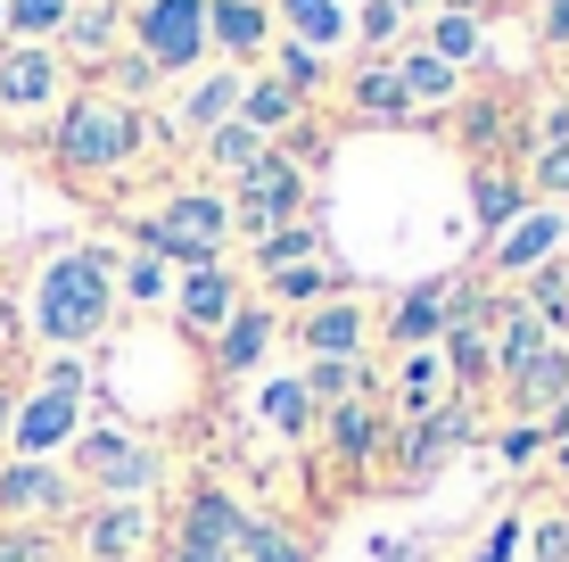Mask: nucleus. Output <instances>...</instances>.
I'll return each mask as SVG.
<instances>
[{
	"label": "nucleus",
	"mask_w": 569,
	"mask_h": 562,
	"mask_svg": "<svg viewBox=\"0 0 569 562\" xmlns=\"http://www.w3.org/2000/svg\"><path fill=\"white\" fill-rule=\"evenodd\" d=\"M50 149H58L67 174H116L132 149H141V116H132L124 100H108V91H83V100L58 116Z\"/></svg>",
	"instance_id": "f257e3e1"
},
{
	"label": "nucleus",
	"mask_w": 569,
	"mask_h": 562,
	"mask_svg": "<svg viewBox=\"0 0 569 562\" xmlns=\"http://www.w3.org/2000/svg\"><path fill=\"white\" fill-rule=\"evenodd\" d=\"M141 240H149V257H166V265H214V248L231 240V199H214V190H173L166 207L141 224Z\"/></svg>",
	"instance_id": "f03ea898"
},
{
	"label": "nucleus",
	"mask_w": 569,
	"mask_h": 562,
	"mask_svg": "<svg viewBox=\"0 0 569 562\" xmlns=\"http://www.w3.org/2000/svg\"><path fill=\"white\" fill-rule=\"evenodd\" d=\"M33 323L42 339H91L108 323V265L100 257H58L33 289Z\"/></svg>",
	"instance_id": "7ed1b4c3"
},
{
	"label": "nucleus",
	"mask_w": 569,
	"mask_h": 562,
	"mask_svg": "<svg viewBox=\"0 0 569 562\" xmlns=\"http://www.w3.org/2000/svg\"><path fill=\"white\" fill-rule=\"evenodd\" d=\"M306 216V183L298 166L281 158V149H264L257 166L231 183V231H248V240H272V231H289Z\"/></svg>",
	"instance_id": "20e7f679"
},
{
	"label": "nucleus",
	"mask_w": 569,
	"mask_h": 562,
	"mask_svg": "<svg viewBox=\"0 0 569 562\" xmlns=\"http://www.w3.org/2000/svg\"><path fill=\"white\" fill-rule=\"evenodd\" d=\"M132 33L157 75H190L207 50V0H149V9H132Z\"/></svg>",
	"instance_id": "39448f33"
},
{
	"label": "nucleus",
	"mask_w": 569,
	"mask_h": 562,
	"mask_svg": "<svg viewBox=\"0 0 569 562\" xmlns=\"http://www.w3.org/2000/svg\"><path fill=\"white\" fill-rule=\"evenodd\" d=\"M74 463H83V480H91V489L124 496V505H132V496H141L149 480H157L149 447H141V438H124V431H91L83 447H74Z\"/></svg>",
	"instance_id": "423d86ee"
},
{
	"label": "nucleus",
	"mask_w": 569,
	"mask_h": 562,
	"mask_svg": "<svg viewBox=\"0 0 569 562\" xmlns=\"http://www.w3.org/2000/svg\"><path fill=\"white\" fill-rule=\"evenodd\" d=\"M74 405H83V373H74V364H58L50 390L17 414V447L42 455V447H58V438H74Z\"/></svg>",
	"instance_id": "0eeeda50"
},
{
	"label": "nucleus",
	"mask_w": 569,
	"mask_h": 562,
	"mask_svg": "<svg viewBox=\"0 0 569 562\" xmlns=\"http://www.w3.org/2000/svg\"><path fill=\"white\" fill-rule=\"evenodd\" d=\"M298 339H306V356H313V364H363V306H356V298H322V306H306Z\"/></svg>",
	"instance_id": "6e6552de"
},
{
	"label": "nucleus",
	"mask_w": 569,
	"mask_h": 562,
	"mask_svg": "<svg viewBox=\"0 0 569 562\" xmlns=\"http://www.w3.org/2000/svg\"><path fill=\"white\" fill-rule=\"evenodd\" d=\"M173 306H182L190 332H207V323H231V315H240V282H231L223 265H190L182 289H173Z\"/></svg>",
	"instance_id": "1a4fd4ad"
},
{
	"label": "nucleus",
	"mask_w": 569,
	"mask_h": 562,
	"mask_svg": "<svg viewBox=\"0 0 569 562\" xmlns=\"http://www.w3.org/2000/svg\"><path fill=\"white\" fill-rule=\"evenodd\" d=\"M50 91H58V58H50L42 42H26V50H9V58H0V108H9V116L42 108Z\"/></svg>",
	"instance_id": "9d476101"
},
{
	"label": "nucleus",
	"mask_w": 569,
	"mask_h": 562,
	"mask_svg": "<svg viewBox=\"0 0 569 562\" xmlns=\"http://www.w3.org/2000/svg\"><path fill=\"white\" fill-rule=\"evenodd\" d=\"M240 530H248V513L231 505L223 489H199L182 505V546H214V554H240Z\"/></svg>",
	"instance_id": "9b49d317"
},
{
	"label": "nucleus",
	"mask_w": 569,
	"mask_h": 562,
	"mask_svg": "<svg viewBox=\"0 0 569 562\" xmlns=\"http://www.w3.org/2000/svg\"><path fill=\"white\" fill-rule=\"evenodd\" d=\"M545 347H553V339H545V315H537L528 298H512V306H503V323H496V373L512 381L520 364L545 356Z\"/></svg>",
	"instance_id": "f8f14e48"
},
{
	"label": "nucleus",
	"mask_w": 569,
	"mask_h": 562,
	"mask_svg": "<svg viewBox=\"0 0 569 562\" xmlns=\"http://www.w3.org/2000/svg\"><path fill=\"white\" fill-rule=\"evenodd\" d=\"M264 33V0H207V42H223L231 58H257Z\"/></svg>",
	"instance_id": "ddd939ff"
},
{
	"label": "nucleus",
	"mask_w": 569,
	"mask_h": 562,
	"mask_svg": "<svg viewBox=\"0 0 569 562\" xmlns=\"http://www.w3.org/2000/svg\"><path fill=\"white\" fill-rule=\"evenodd\" d=\"M149 538V513L141 505H100L83 521V546H91V562H132V546Z\"/></svg>",
	"instance_id": "4468645a"
},
{
	"label": "nucleus",
	"mask_w": 569,
	"mask_h": 562,
	"mask_svg": "<svg viewBox=\"0 0 569 562\" xmlns=\"http://www.w3.org/2000/svg\"><path fill=\"white\" fill-rule=\"evenodd\" d=\"M553 248H561V216H520L496 240V265L503 274H537V265H553Z\"/></svg>",
	"instance_id": "2eb2a0df"
},
{
	"label": "nucleus",
	"mask_w": 569,
	"mask_h": 562,
	"mask_svg": "<svg viewBox=\"0 0 569 562\" xmlns=\"http://www.w3.org/2000/svg\"><path fill=\"white\" fill-rule=\"evenodd\" d=\"M58 505H67V472H50V463L0 472V513H58Z\"/></svg>",
	"instance_id": "dca6fc26"
},
{
	"label": "nucleus",
	"mask_w": 569,
	"mask_h": 562,
	"mask_svg": "<svg viewBox=\"0 0 569 562\" xmlns=\"http://www.w3.org/2000/svg\"><path fill=\"white\" fill-rule=\"evenodd\" d=\"M561 397H569V347H545L537 364L512 373V405H520V414H553Z\"/></svg>",
	"instance_id": "f3484780"
},
{
	"label": "nucleus",
	"mask_w": 569,
	"mask_h": 562,
	"mask_svg": "<svg viewBox=\"0 0 569 562\" xmlns=\"http://www.w3.org/2000/svg\"><path fill=\"white\" fill-rule=\"evenodd\" d=\"M264 347H272V306H240L223 323V339H214V373H248Z\"/></svg>",
	"instance_id": "a211bd4d"
},
{
	"label": "nucleus",
	"mask_w": 569,
	"mask_h": 562,
	"mask_svg": "<svg viewBox=\"0 0 569 562\" xmlns=\"http://www.w3.org/2000/svg\"><path fill=\"white\" fill-rule=\"evenodd\" d=\"M67 50L83 58V67H116V9H108V0H74Z\"/></svg>",
	"instance_id": "6ab92c4d"
},
{
	"label": "nucleus",
	"mask_w": 569,
	"mask_h": 562,
	"mask_svg": "<svg viewBox=\"0 0 569 562\" xmlns=\"http://www.w3.org/2000/svg\"><path fill=\"white\" fill-rule=\"evenodd\" d=\"M462 438H470V414H446V405H429V422L405 438V480H421L429 463H438L446 447H462Z\"/></svg>",
	"instance_id": "aec40b11"
},
{
	"label": "nucleus",
	"mask_w": 569,
	"mask_h": 562,
	"mask_svg": "<svg viewBox=\"0 0 569 562\" xmlns=\"http://www.w3.org/2000/svg\"><path fill=\"white\" fill-rule=\"evenodd\" d=\"M446 315H455V282H429V289H413V298H405V315L388 323V339L413 347V339H429V332H446Z\"/></svg>",
	"instance_id": "412c9836"
},
{
	"label": "nucleus",
	"mask_w": 569,
	"mask_h": 562,
	"mask_svg": "<svg viewBox=\"0 0 569 562\" xmlns=\"http://www.w3.org/2000/svg\"><path fill=\"white\" fill-rule=\"evenodd\" d=\"M264 149H272V141H264V132H257V125H248V116H231V125H214V132H207V158H214V166H223V174H231V183H240V174H248V166H257V158H264Z\"/></svg>",
	"instance_id": "4be33fe9"
},
{
	"label": "nucleus",
	"mask_w": 569,
	"mask_h": 562,
	"mask_svg": "<svg viewBox=\"0 0 569 562\" xmlns=\"http://www.w3.org/2000/svg\"><path fill=\"white\" fill-rule=\"evenodd\" d=\"M330 438H339V455H347V463H363L371 447H380V405H371V397L330 405Z\"/></svg>",
	"instance_id": "5701e85b"
},
{
	"label": "nucleus",
	"mask_w": 569,
	"mask_h": 562,
	"mask_svg": "<svg viewBox=\"0 0 569 562\" xmlns=\"http://www.w3.org/2000/svg\"><path fill=\"white\" fill-rule=\"evenodd\" d=\"M330 289H339V282L322 274V257H306V265H281V274H272V298L264 306H322Z\"/></svg>",
	"instance_id": "b1692460"
},
{
	"label": "nucleus",
	"mask_w": 569,
	"mask_h": 562,
	"mask_svg": "<svg viewBox=\"0 0 569 562\" xmlns=\"http://www.w3.org/2000/svg\"><path fill=\"white\" fill-rule=\"evenodd\" d=\"M240 91H248V75H214V83H199V91H190V125H199V132H214V125H231V108H240Z\"/></svg>",
	"instance_id": "393cba45"
},
{
	"label": "nucleus",
	"mask_w": 569,
	"mask_h": 562,
	"mask_svg": "<svg viewBox=\"0 0 569 562\" xmlns=\"http://www.w3.org/2000/svg\"><path fill=\"white\" fill-rule=\"evenodd\" d=\"M397 83H405V100H455V67H446L438 50H413L397 67Z\"/></svg>",
	"instance_id": "a878e982"
},
{
	"label": "nucleus",
	"mask_w": 569,
	"mask_h": 562,
	"mask_svg": "<svg viewBox=\"0 0 569 562\" xmlns=\"http://www.w3.org/2000/svg\"><path fill=\"white\" fill-rule=\"evenodd\" d=\"M429 50H438L446 67H470V58H479V17L438 9V26H429Z\"/></svg>",
	"instance_id": "bb28decb"
},
{
	"label": "nucleus",
	"mask_w": 569,
	"mask_h": 562,
	"mask_svg": "<svg viewBox=\"0 0 569 562\" xmlns=\"http://www.w3.org/2000/svg\"><path fill=\"white\" fill-rule=\"evenodd\" d=\"M512 216H520V183H503L496 166H479V224L503 240V231H512Z\"/></svg>",
	"instance_id": "cd10ccee"
},
{
	"label": "nucleus",
	"mask_w": 569,
	"mask_h": 562,
	"mask_svg": "<svg viewBox=\"0 0 569 562\" xmlns=\"http://www.w3.org/2000/svg\"><path fill=\"white\" fill-rule=\"evenodd\" d=\"M240 116L257 132H272V125H298V91H281V83H248L240 91Z\"/></svg>",
	"instance_id": "c85d7f7f"
},
{
	"label": "nucleus",
	"mask_w": 569,
	"mask_h": 562,
	"mask_svg": "<svg viewBox=\"0 0 569 562\" xmlns=\"http://www.w3.org/2000/svg\"><path fill=\"white\" fill-rule=\"evenodd\" d=\"M281 9H289V26L313 42V58H322V50L347 33V26H339V0H281Z\"/></svg>",
	"instance_id": "c756f323"
},
{
	"label": "nucleus",
	"mask_w": 569,
	"mask_h": 562,
	"mask_svg": "<svg viewBox=\"0 0 569 562\" xmlns=\"http://www.w3.org/2000/svg\"><path fill=\"white\" fill-rule=\"evenodd\" d=\"M356 108H363V116H413V100H405V83H397V67L356 75Z\"/></svg>",
	"instance_id": "7c9ffc66"
},
{
	"label": "nucleus",
	"mask_w": 569,
	"mask_h": 562,
	"mask_svg": "<svg viewBox=\"0 0 569 562\" xmlns=\"http://www.w3.org/2000/svg\"><path fill=\"white\" fill-rule=\"evenodd\" d=\"M9 17L17 33H26V42H42V33H67V17H74V0H9Z\"/></svg>",
	"instance_id": "2f4dec72"
},
{
	"label": "nucleus",
	"mask_w": 569,
	"mask_h": 562,
	"mask_svg": "<svg viewBox=\"0 0 569 562\" xmlns=\"http://www.w3.org/2000/svg\"><path fill=\"white\" fill-rule=\"evenodd\" d=\"M240 562H306V546L289 530H272V521H248L240 530Z\"/></svg>",
	"instance_id": "473e14b6"
},
{
	"label": "nucleus",
	"mask_w": 569,
	"mask_h": 562,
	"mask_svg": "<svg viewBox=\"0 0 569 562\" xmlns=\"http://www.w3.org/2000/svg\"><path fill=\"white\" fill-rule=\"evenodd\" d=\"M306 257H322V240H313V224H289V231H272V240H257V265H306Z\"/></svg>",
	"instance_id": "72a5a7b5"
},
{
	"label": "nucleus",
	"mask_w": 569,
	"mask_h": 562,
	"mask_svg": "<svg viewBox=\"0 0 569 562\" xmlns=\"http://www.w3.org/2000/svg\"><path fill=\"white\" fill-rule=\"evenodd\" d=\"M363 390V364H306V397H330V405H347Z\"/></svg>",
	"instance_id": "f704fd0d"
},
{
	"label": "nucleus",
	"mask_w": 569,
	"mask_h": 562,
	"mask_svg": "<svg viewBox=\"0 0 569 562\" xmlns=\"http://www.w3.org/2000/svg\"><path fill=\"white\" fill-rule=\"evenodd\" d=\"M166 274H173V265H166V257H149V248H141V257L124 265V289H132V298L149 306V298H166Z\"/></svg>",
	"instance_id": "c9c22d12"
},
{
	"label": "nucleus",
	"mask_w": 569,
	"mask_h": 562,
	"mask_svg": "<svg viewBox=\"0 0 569 562\" xmlns=\"http://www.w3.org/2000/svg\"><path fill=\"white\" fill-rule=\"evenodd\" d=\"M356 33H363V42H380V50H388V42L405 33V9H397V0H371V9L356 17Z\"/></svg>",
	"instance_id": "e433bc0d"
},
{
	"label": "nucleus",
	"mask_w": 569,
	"mask_h": 562,
	"mask_svg": "<svg viewBox=\"0 0 569 562\" xmlns=\"http://www.w3.org/2000/svg\"><path fill=\"white\" fill-rule=\"evenodd\" d=\"M313 83H322V58H313V50H281V91H298V100H306Z\"/></svg>",
	"instance_id": "4c0bfd02"
},
{
	"label": "nucleus",
	"mask_w": 569,
	"mask_h": 562,
	"mask_svg": "<svg viewBox=\"0 0 569 562\" xmlns=\"http://www.w3.org/2000/svg\"><path fill=\"white\" fill-rule=\"evenodd\" d=\"M0 562H50V538L42 530H9L0 538Z\"/></svg>",
	"instance_id": "58836bf2"
},
{
	"label": "nucleus",
	"mask_w": 569,
	"mask_h": 562,
	"mask_svg": "<svg viewBox=\"0 0 569 562\" xmlns=\"http://www.w3.org/2000/svg\"><path fill=\"white\" fill-rule=\"evenodd\" d=\"M537 33H545V50H569V0H537Z\"/></svg>",
	"instance_id": "ea45409f"
},
{
	"label": "nucleus",
	"mask_w": 569,
	"mask_h": 562,
	"mask_svg": "<svg viewBox=\"0 0 569 562\" xmlns=\"http://www.w3.org/2000/svg\"><path fill=\"white\" fill-rule=\"evenodd\" d=\"M537 183H545V190H569V141L537 149Z\"/></svg>",
	"instance_id": "a19ab883"
},
{
	"label": "nucleus",
	"mask_w": 569,
	"mask_h": 562,
	"mask_svg": "<svg viewBox=\"0 0 569 562\" xmlns=\"http://www.w3.org/2000/svg\"><path fill=\"white\" fill-rule=\"evenodd\" d=\"M545 438H553V431H537V422H520V431H503V463H528V455L545 447Z\"/></svg>",
	"instance_id": "79ce46f5"
},
{
	"label": "nucleus",
	"mask_w": 569,
	"mask_h": 562,
	"mask_svg": "<svg viewBox=\"0 0 569 562\" xmlns=\"http://www.w3.org/2000/svg\"><path fill=\"white\" fill-rule=\"evenodd\" d=\"M272 422H281V431H298V422H306V390H298V381L272 390Z\"/></svg>",
	"instance_id": "37998d69"
},
{
	"label": "nucleus",
	"mask_w": 569,
	"mask_h": 562,
	"mask_svg": "<svg viewBox=\"0 0 569 562\" xmlns=\"http://www.w3.org/2000/svg\"><path fill=\"white\" fill-rule=\"evenodd\" d=\"M537 562H569V521H545L537 530Z\"/></svg>",
	"instance_id": "c03bdc74"
},
{
	"label": "nucleus",
	"mask_w": 569,
	"mask_h": 562,
	"mask_svg": "<svg viewBox=\"0 0 569 562\" xmlns=\"http://www.w3.org/2000/svg\"><path fill=\"white\" fill-rule=\"evenodd\" d=\"M108 75H116V83H124V91H149V83H157V67H149V58H116Z\"/></svg>",
	"instance_id": "a18cd8bd"
},
{
	"label": "nucleus",
	"mask_w": 569,
	"mask_h": 562,
	"mask_svg": "<svg viewBox=\"0 0 569 562\" xmlns=\"http://www.w3.org/2000/svg\"><path fill=\"white\" fill-rule=\"evenodd\" d=\"M173 562H240V554H214V546H173Z\"/></svg>",
	"instance_id": "49530a36"
},
{
	"label": "nucleus",
	"mask_w": 569,
	"mask_h": 562,
	"mask_svg": "<svg viewBox=\"0 0 569 562\" xmlns=\"http://www.w3.org/2000/svg\"><path fill=\"white\" fill-rule=\"evenodd\" d=\"M545 431H553V438H569V397L553 405V422H545Z\"/></svg>",
	"instance_id": "de8ad7c7"
},
{
	"label": "nucleus",
	"mask_w": 569,
	"mask_h": 562,
	"mask_svg": "<svg viewBox=\"0 0 569 562\" xmlns=\"http://www.w3.org/2000/svg\"><path fill=\"white\" fill-rule=\"evenodd\" d=\"M17 431V414H9V397H0V438H9Z\"/></svg>",
	"instance_id": "09e8293b"
},
{
	"label": "nucleus",
	"mask_w": 569,
	"mask_h": 562,
	"mask_svg": "<svg viewBox=\"0 0 569 562\" xmlns=\"http://www.w3.org/2000/svg\"><path fill=\"white\" fill-rule=\"evenodd\" d=\"M553 463H561V472H569V438H553Z\"/></svg>",
	"instance_id": "8fccbe9b"
},
{
	"label": "nucleus",
	"mask_w": 569,
	"mask_h": 562,
	"mask_svg": "<svg viewBox=\"0 0 569 562\" xmlns=\"http://www.w3.org/2000/svg\"><path fill=\"white\" fill-rule=\"evenodd\" d=\"M446 9H462V17H479V0H446Z\"/></svg>",
	"instance_id": "3c124183"
},
{
	"label": "nucleus",
	"mask_w": 569,
	"mask_h": 562,
	"mask_svg": "<svg viewBox=\"0 0 569 562\" xmlns=\"http://www.w3.org/2000/svg\"><path fill=\"white\" fill-rule=\"evenodd\" d=\"M397 9H421V0H397Z\"/></svg>",
	"instance_id": "603ef678"
}]
</instances>
